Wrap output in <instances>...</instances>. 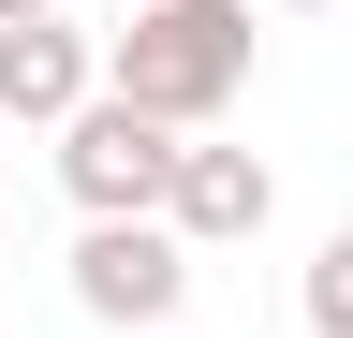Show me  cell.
<instances>
[{
	"label": "cell",
	"mask_w": 353,
	"mask_h": 338,
	"mask_svg": "<svg viewBox=\"0 0 353 338\" xmlns=\"http://www.w3.org/2000/svg\"><path fill=\"white\" fill-rule=\"evenodd\" d=\"M15 15H59V0H0V30H15Z\"/></svg>",
	"instance_id": "7"
},
{
	"label": "cell",
	"mask_w": 353,
	"mask_h": 338,
	"mask_svg": "<svg viewBox=\"0 0 353 338\" xmlns=\"http://www.w3.org/2000/svg\"><path fill=\"white\" fill-rule=\"evenodd\" d=\"M162 221L192 235V250H250L265 221H280V177H265L250 147H206V133H192V162H176V206H162Z\"/></svg>",
	"instance_id": "5"
},
{
	"label": "cell",
	"mask_w": 353,
	"mask_h": 338,
	"mask_svg": "<svg viewBox=\"0 0 353 338\" xmlns=\"http://www.w3.org/2000/svg\"><path fill=\"white\" fill-rule=\"evenodd\" d=\"M250 45H265L250 0H132V30L103 45V89L176 118V133H221L236 89H250Z\"/></svg>",
	"instance_id": "1"
},
{
	"label": "cell",
	"mask_w": 353,
	"mask_h": 338,
	"mask_svg": "<svg viewBox=\"0 0 353 338\" xmlns=\"http://www.w3.org/2000/svg\"><path fill=\"white\" fill-rule=\"evenodd\" d=\"M265 15H324V0H265Z\"/></svg>",
	"instance_id": "8"
},
{
	"label": "cell",
	"mask_w": 353,
	"mask_h": 338,
	"mask_svg": "<svg viewBox=\"0 0 353 338\" xmlns=\"http://www.w3.org/2000/svg\"><path fill=\"white\" fill-rule=\"evenodd\" d=\"M192 265H206V250L176 235V221H88V235H74V309L162 338L176 309H192Z\"/></svg>",
	"instance_id": "3"
},
{
	"label": "cell",
	"mask_w": 353,
	"mask_h": 338,
	"mask_svg": "<svg viewBox=\"0 0 353 338\" xmlns=\"http://www.w3.org/2000/svg\"><path fill=\"white\" fill-rule=\"evenodd\" d=\"M176 162H192V133L103 89L59 133V191H74V221H162V206H176Z\"/></svg>",
	"instance_id": "2"
},
{
	"label": "cell",
	"mask_w": 353,
	"mask_h": 338,
	"mask_svg": "<svg viewBox=\"0 0 353 338\" xmlns=\"http://www.w3.org/2000/svg\"><path fill=\"white\" fill-rule=\"evenodd\" d=\"M103 103V45L59 15H15L0 30V118H30V133H74V118Z\"/></svg>",
	"instance_id": "4"
},
{
	"label": "cell",
	"mask_w": 353,
	"mask_h": 338,
	"mask_svg": "<svg viewBox=\"0 0 353 338\" xmlns=\"http://www.w3.org/2000/svg\"><path fill=\"white\" fill-rule=\"evenodd\" d=\"M309 338H353V221L309 250Z\"/></svg>",
	"instance_id": "6"
}]
</instances>
